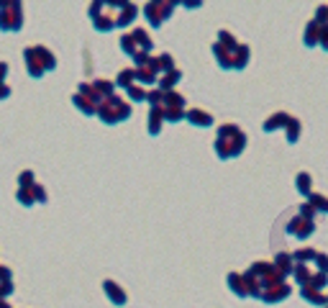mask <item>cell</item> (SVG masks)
I'll list each match as a JSON object with an SVG mask.
<instances>
[{
    "label": "cell",
    "mask_w": 328,
    "mask_h": 308,
    "mask_svg": "<svg viewBox=\"0 0 328 308\" xmlns=\"http://www.w3.org/2000/svg\"><path fill=\"white\" fill-rule=\"evenodd\" d=\"M5 75H8V65H5V62H0V85L5 83Z\"/></svg>",
    "instance_id": "cell-14"
},
{
    "label": "cell",
    "mask_w": 328,
    "mask_h": 308,
    "mask_svg": "<svg viewBox=\"0 0 328 308\" xmlns=\"http://www.w3.org/2000/svg\"><path fill=\"white\" fill-rule=\"evenodd\" d=\"M18 183H21V188H31L33 185V172L31 170H23L21 177H18Z\"/></svg>",
    "instance_id": "cell-7"
},
{
    "label": "cell",
    "mask_w": 328,
    "mask_h": 308,
    "mask_svg": "<svg viewBox=\"0 0 328 308\" xmlns=\"http://www.w3.org/2000/svg\"><path fill=\"white\" fill-rule=\"evenodd\" d=\"M0 308H11V306H8L5 301H0Z\"/></svg>",
    "instance_id": "cell-16"
},
{
    "label": "cell",
    "mask_w": 328,
    "mask_h": 308,
    "mask_svg": "<svg viewBox=\"0 0 328 308\" xmlns=\"http://www.w3.org/2000/svg\"><path fill=\"white\" fill-rule=\"evenodd\" d=\"M105 291H108V295H111L115 303H126V295H123V291H121L115 283H111V280H108V283H105Z\"/></svg>",
    "instance_id": "cell-5"
},
{
    "label": "cell",
    "mask_w": 328,
    "mask_h": 308,
    "mask_svg": "<svg viewBox=\"0 0 328 308\" xmlns=\"http://www.w3.org/2000/svg\"><path fill=\"white\" fill-rule=\"evenodd\" d=\"M187 119L193 121L195 126H211V123H213V119H211L208 113H203V111H190Z\"/></svg>",
    "instance_id": "cell-4"
},
{
    "label": "cell",
    "mask_w": 328,
    "mask_h": 308,
    "mask_svg": "<svg viewBox=\"0 0 328 308\" xmlns=\"http://www.w3.org/2000/svg\"><path fill=\"white\" fill-rule=\"evenodd\" d=\"M159 121H162V111H151V119H149V123H151V126H149V131H151V134H157V131H159V126H162Z\"/></svg>",
    "instance_id": "cell-6"
},
{
    "label": "cell",
    "mask_w": 328,
    "mask_h": 308,
    "mask_svg": "<svg viewBox=\"0 0 328 308\" xmlns=\"http://www.w3.org/2000/svg\"><path fill=\"white\" fill-rule=\"evenodd\" d=\"M23 59H26V69L31 77H41L47 69H54V54L47 51L44 47H26L23 49Z\"/></svg>",
    "instance_id": "cell-1"
},
{
    "label": "cell",
    "mask_w": 328,
    "mask_h": 308,
    "mask_svg": "<svg viewBox=\"0 0 328 308\" xmlns=\"http://www.w3.org/2000/svg\"><path fill=\"white\" fill-rule=\"evenodd\" d=\"M136 77V72L133 69H126V72H121V77H118V85H123V87H129L131 85V80Z\"/></svg>",
    "instance_id": "cell-8"
},
{
    "label": "cell",
    "mask_w": 328,
    "mask_h": 308,
    "mask_svg": "<svg viewBox=\"0 0 328 308\" xmlns=\"http://www.w3.org/2000/svg\"><path fill=\"white\" fill-rule=\"evenodd\" d=\"M33 198H36L39 203H44V201H47V190H44L41 185H33Z\"/></svg>",
    "instance_id": "cell-11"
},
{
    "label": "cell",
    "mask_w": 328,
    "mask_h": 308,
    "mask_svg": "<svg viewBox=\"0 0 328 308\" xmlns=\"http://www.w3.org/2000/svg\"><path fill=\"white\" fill-rule=\"evenodd\" d=\"M23 16H21V3H5L0 0V31H21Z\"/></svg>",
    "instance_id": "cell-2"
},
{
    "label": "cell",
    "mask_w": 328,
    "mask_h": 308,
    "mask_svg": "<svg viewBox=\"0 0 328 308\" xmlns=\"http://www.w3.org/2000/svg\"><path fill=\"white\" fill-rule=\"evenodd\" d=\"M16 198H18V203H23V205H33V203H36V198H33V185H31V188H18Z\"/></svg>",
    "instance_id": "cell-3"
},
{
    "label": "cell",
    "mask_w": 328,
    "mask_h": 308,
    "mask_svg": "<svg viewBox=\"0 0 328 308\" xmlns=\"http://www.w3.org/2000/svg\"><path fill=\"white\" fill-rule=\"evenodd\" d=\"M8 280H11V267L0 265V283H8Z\"/></svg>",
    "instance_id": "cell-12"
},
{
    "label": "cell",
    "mask_w": 328,
    "mask_h": 308,
    "mask_svg": "<svg viewBox=\"0 0 328 308\" xmlns=\"http://www.w3.org/2000/svg\"><path fill=\"white\" fill-rule=\"evenodd\" d=\"M129 93H131V98H136V101H141V98H144V90L141 87H131Z\"/></svg>",
    "instance_id": "cell-13"
},
{
    "label": "cell",
    "mask_w": 328,
    "mask_h": 308,
    "mask_svg": "<svg viewBox=\"0 0 328 308\" xmlns=\"http://www.w3.org/2000/svg\"><path fill=\"white\" fill-rule=\"evenodd\" d=\"M175 80H180V72H175V69H172L169 75L162 80V87H172V85H175Z\"/></svg>",
    "instance_id": "cell-9"
},
{
    "label": "cell",
    "mask_w": 328,
    "mask_h": 308,
    "mask_svg": "<svg viewBox=\"0 0 328 308\" xmlns=\"http://www.w3.org/2000/svg\"><path fill=\"white\" fill-rule=\"evenodd\" d=\"M8 95H11V87H8V85L3 83V85H0V101H5Z\"/></svg>",
    "instance_id": "cell-15"
},
{
    "label": "cell",
    "mask_w": 328,
    "mask_h": 308,
    "mask_svg": "<svg viewBox=\"0 0 328 308\" xmlns=\"http://www.w3.org/2000/svg\"><path fill=\"white\" fill-rule=\"evenodd\" d=\"M13 293V280H8V283H0V301H3L5 295Z\"/></svg>",
    "instance_id": "cell-10"
}]
</instances>
